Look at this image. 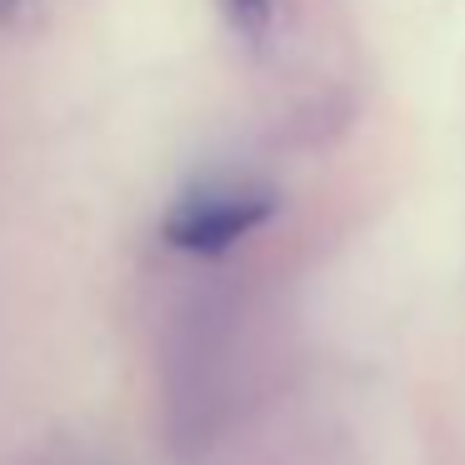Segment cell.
Wrapping results in <instances>:
<instances>
[{"label":"cell","instance_id":"1","mask_svg":"<svg viewBox=\"0 0 465 465\" xmlns=\"http://www.w3.org/2000/svg\"><path fill=\"white\" fill-rule=\"evenodd\" d=\"M271 211H275V195L255 191V185H195L171 205L161 235L165 245H175L185 255H221L241 235H251L255 225L271 221Z\"/></svg>","mask_w":465,"mask_h":465},{"label":"cell","instance_id":"2","mask_svg":"<svg viewBox=\"0 0 465 465\" xmlns=\"http://www.w3.org/2000/svg\"><path fill=\"white\" fill-rule=\"evenodd\" d=\"M225 15H231V25L241 35H251V41H261L265 31H271L275 21V0H221Z\"/></svg>","mask_w":465,"mask_h":465},{"label":"cell","instance_id":"3","mask_svg":"<svg viewBox=\"0 0 465 465\" xmlns=\"http://www.w3.org/2000/svg\"><path fill=\"white\" fill-rule=\"evenodd\" d=\"M15 5H21V0H0V21H5V15H15Z\"/></svg>","mask_w":465,"mask_h":465}]
</instances>
